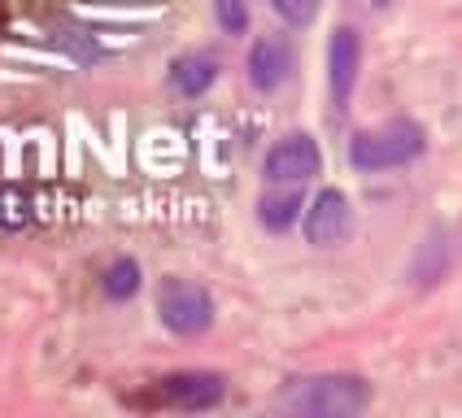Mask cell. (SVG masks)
<instances>
[{"instance_id": "obj_12", "label": "cell", "mask_w": 462, "mask_h": 418, "mask_svg": "<svg viewBox=\"0 0 462 418\" xmlns=\"http://www.w3.org/2000/svg\"><path fill=\"white\" fill-rule=\"evenodd\" d=\"M214 18L227 35H245L249 31V0H214Z\"/></svg>"}, {"instance_id": "obj_8", "label": "cell", "mask_w": 462, "mask_h": 418, "mask_svg": "<svg viewBox=\"0 0 462 418\" xmlns=\"http://www.w3.org/2000/svg\"><path fill=\"white\" fill-rule=\"evenodd\" d=\"M245 66H249V83H254L257 92H275L292 75V44L283 35H262L254 49H249Z\"/></svg>"}, {"instance_id": "obj_13", "label": "cell", "mask_w": 462, "mask_h": 418, "mask_svg": "<svg viewBox=\"0 0 462 418\" xmlns=\"http://www.w3.org/2000/svg\"><path fill=\"white\" fill-rule=\"evenodd\" d=\"M271 5L288 26H310L314 14H319V0H271Z\"/></svg>"}, {"instance_id": "obj_2", "label": "cell", "mask_w": 462, "mask_h": 418, "mask_svg": "<svg viewBox=\"0 0 462 418\" xmlns=\"http://www.w3.org/2000/svg\"><path fill=\"white\" fill-rule=\"evenodd\" d=\"M423 144H428V135L419 123H406V118H397V123H384V127H371V131H358L354 140H349V166L354 170H393V166H406L414 157L423 153Z\"/></svg>"}, {"instance_id": "obj_5", "label": "cell", "mask_w": 462, "mask_h": 418, "mask_svg": "<svg viewBox=\"0 0 462 418\" xmlns=\"http://www.w3.org/2000/svg\"><path fill=\"white\" fill-rule=\"evenodd\" d=\"M223 375L214 370H180L153 384V405H175V410H209L223 401Z\"/></svg>"}, {"instance_id": "obj_11", "label": "cell", "mask_w": 462, "mask_h": 418, "mask_svg": "<svg viewBox=\"0 0 462 418\" xmlns=\"http://www.w3.org/2000/svg\"><path fill=\"white\" fill-rule=\"evenodd\" d=\"M101 287H105V296H114V301H127V296H135V292H140V266H135L131 258L114 261V266L105 270Z\"/></svg>"}, {"instance_id": "obj_7", "label": "cell", "mask_w": 462, "mask_h": 418, "mask_svg": "<svg viewBox=\"0 0 462 418\" xmlns=\"http://www.w3.org/2000/svg\"><path fill=\"white\" fill-rule=\"evenodd\" d=\"M362 70V35L354 26H336L332 44H328V87H332V104L345 109L354 87H358Z\"/></svg>"}, {"instance_id": "obj_10", "label": "cell", "mask_w": 462, "mask_h": 418, "mask_svg": "<svg viewBox=\"0 0 462 418\" xmlns=\"http://www.w3.org/2000/svg\"><path fill=\"white\" fill-rule=\"evenodd\" d=\"M297 209H301V187H280V192H266L262 205H257V218L271 227V232H283L297 223Z\"/></svg>"}, {"instance_id": "obj_1", "label": "cell", "mask_w": 462, "mask_h": 418, "mask_svg": "<svg viewBox=\"0 0 462 418\" xmlns=\"http://www.w3.org/2000/svg\"><path fill=\"white\" fill-rule=\"evenodd\" d=\"M283 405L306 418H349L371 405V384L358 375H310L283 392Z\"/></svg>"}, {"instance_id": "obj_4", "label": "cell", "mask_w": 462, "mask_h": 418, "mask_svg": "<svg viewBox=\"0 0 462 418\" xmlns=\"http://www.w3.org/2000/svg\"><path fill=\"white\" fill-rule=\"evenodd\" d=\"M319 170H323V153H319L314 135H306V131L283 135L280 144L266 153V166H262L271 187H306Z\"/></svg>"}, {"instance_id": "obj_9", "label": "cell", "mask_w": 462, "mask_h": 418, "mask_svg": "<svg viewBox=\"0 0 462 418\" xmlns=\"http://www.w3.org/2000/svg\"><path fill=\"white\" fill-rule=\"evenodd\" d=\"M214 78H218V61L206 57V52H188V57H180V61L171 66V83H175V92H183V96L209 92Z\"/></svg>"}, {"instance_id": "obj_3", "label": "cell", "mask_w": 462, "mask_h": 418, "mask_svg": "<svg viewBox=\"0 0 462 418\" xmlns=\"http://www.w3.org/2000/svg\"><path fill=\"white\" fill-rule=\"evenodd\" d=\"M157 318L175 336H201L214 323V301L201 284L192 279H162L157 287Z\"/></svg>"}, {"instance_id": "obj_6", "label": "cell", "mask_w": 462, "mask_h": 418, "mask_svg": "<svg viewBox=\"0 0 462 418\" xmlns=\"http://www.w3.org/2000/svg\"><path fill=\"white\" fill-rule=\"evenodd\" d=\"M306 240L314 249H336L345 244L349 232H354V209H349V196L336 192V187H323L306 209Z\"/></svg>"}, {"instance_id": "obj_14", "label": "cell", "mask_w": 462, "mask_h": 418, "mask_svg": "<svg viewBox=\"0 0 462 418\" xmlns=\"http://www.w3.org/2000/svg\"><path fill=\"white\" fill-rule=\"evenodd\" d=\"M371 5H388V0H371Z\"/></svg>"}]
</instances>
